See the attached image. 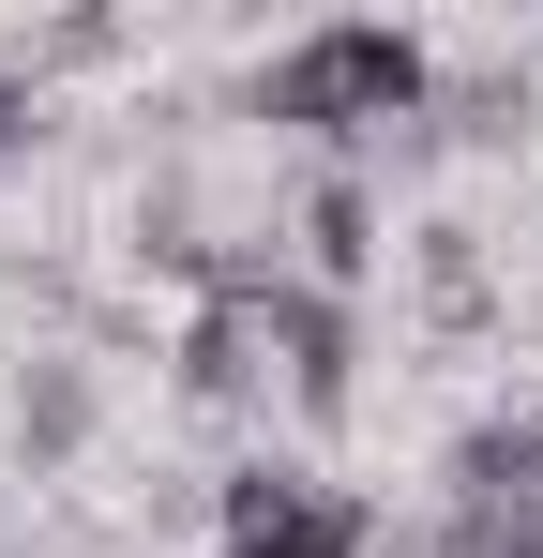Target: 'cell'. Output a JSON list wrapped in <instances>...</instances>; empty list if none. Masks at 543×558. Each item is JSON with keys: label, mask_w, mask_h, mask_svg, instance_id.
I'll list each match as a JSON object with an SVG mask.
<instances>
[{"label": "cell", "mask_w": 543, "mask_h": 558, "mask_svg": "<svg viewBox=\"0 0 543 558\" xmlns=\"http://www.w3.org/2000/svg\"><path fill=\"white\" fill-rule=\"evenodd\" d=\"M423 106H438V61L393 15H333V31L272 46V76H257V121H287V136H408Z\"/></svg>", "instance_id": "1"}, {"label": "cell", "mask_w": 543, "mask_h": 558, "mask_svg": "<svg viewBox=\"0 0 543 558\" xmlns=\"http://www.w3.org/2000/svg\"><path fill=\"white\" fill-rule=\"evenodd\" d=\"M212 513H227V558H377V513H362L348 483H317V468H227L212 483Z\"/></svg>", "instance_id": "2"}, {"label": "cell", "mask_w": 543, "mask_h": 558, "mask_svg": "<svg viewBox=\"0 0 543 558\" xmlns=\"http://www.w3.org/2000/svg\"><path fill=\"white\" fill-rule=\"evenodd\" d=\"M167 363H181V408H242V392L272 377V348H257V302H242V287L212 272V287H196V317H181V348H167Z\"/></svg>", "instance_id": "3"}, {"label": "cell", "mask_w": 543, "mask_h": 558, "mask_svg": "<svg viewBox=\"0 0 543 558\" xmlns=\"http://www.w3.org/2000/svg\"><path fill=\"white\" fill-rule=\"evenodd\" d=\"M90 423H106V377H90L76 348H46V363L15 377V468H31V483H46V468H76Z\"/></svg>", "instance_id": "4"}, {"label": "cell", "mask_w": 543, "mask_h": 558, "mask_svg": "<svg viewBox=\"0 0 543 558\" xmlns=\"http://www.w3.org/2000/svg\"><path fill=\"white\" fill-rule=\"evenodd\" d=\"M362 272H377V182L362 167H317V196H302V287L348 302Z\"/></svg>", "instance_id": "5"}, {"label": "cell", "mask_w": 543, "mask_h": 558, "mask_svg": "<svg viewBox=\"0 0 543 558\" xmlns=\"http://www.w3.org/2000/svg\"><path fill=\"white\" fill-rule=\"evenodd\" d=\"M408 257H423V317L438 332H483V227H423Z\"/></svg>", "instance_id": "6"}, {"label": "cell", "mask_w": 543, "mask_h": 558, "mask_svg": "<svg viewBox=\"0 0 543 558\" xmlns=\"http://www.w3.org/2000/svg\"><path fill=\"white\" fill-rule=\"evenodd\" d=\"M46 151V76H0V167Z\"/></svg>", "instance_id": "7"}, {"label": "cell", "mask_w": 543, "mask_h": 558, "mask_svg": "<svg viewBox=\"0 0 543 558\" xmlns=\"http://www.w3.org/2000/svg\"><path fill=\"white\" fill-rule=\"evenodd\" d=\"M529 438H543V408H529Z\"/></svg>", "instance_id": "8"}]
</instances>
